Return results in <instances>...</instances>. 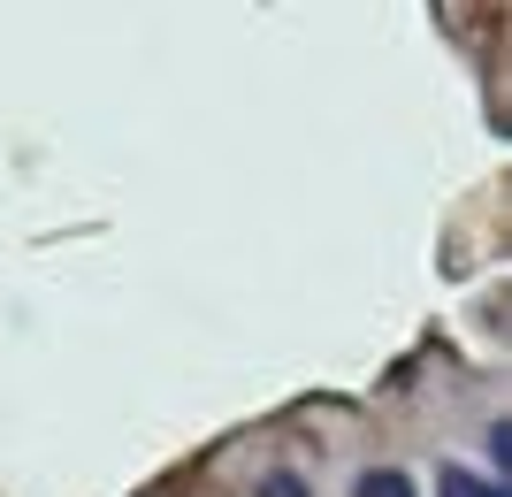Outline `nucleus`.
<instances>
[{
    "label": "nucleus",
    "mask_w": 512,
    "mask_h": 497,
    "mask_svg": "<svg viewBox=\"0 0 512 497\" xmlns=\"http://www.w3.org/2000/svg\"><path fill=\"white\" fill-rule=\"evenodd\" d=\"M360 497H413V482L398 475V467H367V475H360Z\"/></svg>",
    "instance_id": "f03ea898"
},
{
    "label": "nucleus",
    "mask_w": 512,
    "mask_h": 497,
    "mask_svg": "<svg viewBox=\"0 0 512 497\" xmlns=\"http://www.w3.org/2000/svg\"><path fill=\"white\" fill-rule=\"evenodd\" d=\"M436 497H505V490H497V482H482L474 467H444V475H436Z\"/></svg>",
    "instance_id": "f257e3e1"
},
{
    "label": "nucleus",
    "mask_w": 512,
    "mask_h": 497,
    "mask_svg": "<svg viewBox=\"0 0 512 497\" xmlns=\"http://www.w3.org/2000/svg\"><path fill=\"white\" fill-rule=\"evenodd\" d=\"M260 497H314V490H306L299 475H268V482H260Z\"/></svg>",
    "instance_id": "7ed1b4c3"
}]
</instances>
